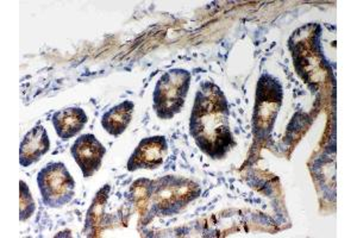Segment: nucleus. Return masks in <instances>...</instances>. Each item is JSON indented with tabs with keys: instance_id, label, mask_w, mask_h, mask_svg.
I'll use <instances>...</instances> for the list:
<instances>
[{
	"instance_id": "f257e3e1",
	"label": "nucleus",
	"mask_w": 357,
	"mask_h": 238,
	"mask_svg": "<svg viewBox=\"0 0 357 238\" xmlns=\"http://www.w3.org/2000/svg\"><path fill=\"white\" fill-rule=\"evenodd\" d=\"M190 133L198 148L212 158H224L235 146L229 126L227 97L213 82H203L195 94Z\"/></svg>"
},
{
	"instance_id": "f03ea898",
	"label": "nucleus",
	"mask_w": 357,
	"mask_h": 238,
	"mask_svg": "<svg viewBox=\"0 0 357 238\" xmlns=\"http://www.w3.org/2000/svg\"><path fill=\"white\" fill-rule=\"evenodd\" d=\"M191 85V73L186 69L174 68L160 77L155 86V113L161 119H172L181 112Z\"/></svg>"
},
{
	"instance_id": "7ed1b4c3",
	"label": "nucleus",
	"mask_w": 357,
	"mask_h": 238,
	"mask_svg": "<svg viewBox=\"0 0 357 238\" xmlns=\"http://www.w3.org/2000/svg\"><path fill=\"white\" fill-rule=\"evenodd\" d=\"M282 99L284 92L280 82L272 75H262L257 82L255 107L252 116L254 135L257 137H267L272 133L276 116L282 105Z\"/></svg>"
},
{
	"instance_id": "20e7f679",
	"label": "nucleus",
	"mask_w": 357,
	"mask_h": 238,
	"mask_svg": "<svg viewBox=\"0 0 357 238\" xmlns=\"http://www.w3.org/2000/svg\"><path fill=\"white\" fill-rule=\"evenodd\" d=\"M42 202L48 207L60 209L73 199L75 181L61 162H52L37 174Z\"/></svg>"
},
{
	"instance_id": "39448f33",
	"label": "nucleus",
	"mask_w": 357,
	"mask_h": 238,
	"mask_svg": "<svg viewBox=\"0 0 357 238\" xmlns=\"http://www.w3.org/2000/svg\"><path fill=\"white\" fill-rule=\"evenodd\" d=\"M168 153V143L163 136L146 137L138 143L128 161V170H156L162 165Z\"/></svg>"
},
{
	"instance_id": "423d86ee",
	"label": "nucleus",
	"mask_w": 357,
	"mask_h": 238,
	"mask_svg": "<svg viewBox=\"0 0 357 238\" xmlns=\"http://www.w3.org/2000/svg\"><path fill=\"white\" fill-rule=\"evenodd\" d=\"M70 153L77 165L80 167L84 177L89 178L100 168L102 158L105 156L106 148L98 141L94 135L86 133L74 142Z\"/></svg>"
},
{
	"instance_id": "0eeeda50",
	"label": "nucleus",
	"mask_w": 357,
	"mask_h": 238,
	"mask_svg": "<svg viewBox=\"0 0 357 238\" xmlns=\"http://www.w3.org/2000/svg\"><path fill=\"white\" fill-rule=\"evenodd\" d=\"M50 148L48 133L45 126H36L26 133L20 147V163L29 167L41 160Z\"/></svg>"
},
{
	"instance_id": "6e6552de",
	"label": "nucleus",
	"mask_w": 357,
	"mask_h": 238,
	"mask_svg": "<svg viewBox=\"0 0 357 238\" xmlns=\"http://www.w3.org/2000/svg\"><path fill=\"white\" fill-rule=\"evenodd\" d=\"M52 121L57 136L67 141L85 128L89 118L80 107H68L54 113Z\"/></svg>"
},
{
	"instance_id": "1a4fd4ad",
	"label": "nucleus",
	"mask_w": 357,
	"mask_h": 238,
	"mask_svg": "<svg viewBox=\"0 0 357 238\" xmlns=\"http://www.w3.org/2000/svg\"><path fill=\"white\" fill-rule=\"evenodd\" d=\"M134 109V103L126 101L104 113L102 118V126L106 133H110L114 137L122 135L131 123Z\"/></svg>"
},
{
	"instance_id": "9d476101",
	"label": "nucleus",
	"mask_w": 357,
	"mask_h": 238,
	"mask_svg": "<svg viewBox=\"0 0 357 238\" xmlns=\"http://www.w3.org/2000/svg\"><path fill=\"white\" fill-rule=\"evenodd\" d=\"M21 185V195H20V204H21V210H20V218L22 222H25L26 219L30 218L35 211H36V205L33 202V195L30 193L28 185L23 180L20 181Z\"/></svg>"
}]
</instances>
